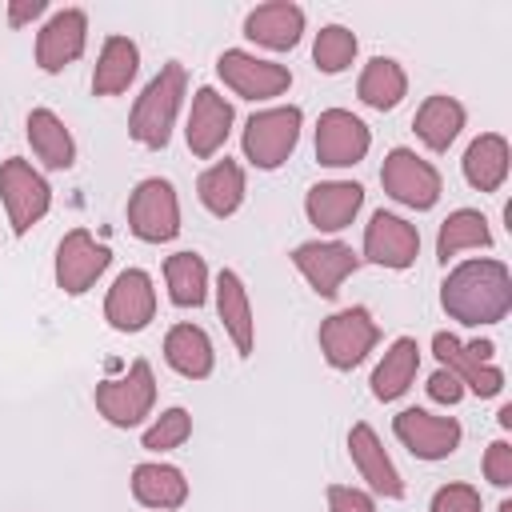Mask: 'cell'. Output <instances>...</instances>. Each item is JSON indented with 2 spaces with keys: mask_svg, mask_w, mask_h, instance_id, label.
Returning <instances> with one entry per match:
<instances>
[{
  "mask_svg": "<svg viewBox=\"0 0 512 512\" xmlns=\"http://www.w3.org/2000/svg\"><path fill=\"white\" fill-rule=\"evenodd\" d=\"M140 72V48L128 36H108L100 44L96 68H92V92L96 96H120Z\"/></svg>",
  "mask_w": 512,
  "mask_h": 512,
  "instance_id": "cell-29",
  "label": "cell"
},
{
  "mask_svg": "<svg viewBox=\"0 0 512 512\" xmlns=\"http://www.w3.org/2000/svg\"><path fill=\"white\" fill-rule=\"evenodd\" d=\"M168 300L176 308H200L208 300V264L200 252H172L164 260Z\"/></svg>",
  "mask_w": 512,
  "mask_h": 512,
  "instance_id": "cell-33",
  "label": "cell"
},
{
  "mask_svg": "<svg viewBox=\"0 0 512 512\" xmlns=\"http://www.w3.org/2000/svg\"><path fill=\"white\" fill-rule=\"evenodd\" d=\"M88 44V16L84 8H60L36 32V64L40 72H64L72 60L84 56Z\"/></svg>",
  "mask_w": 512,
  "mask_h": 512,
  "instance_id": "cell-17",
  "label": "cell"
},
{
  "mask_svg": "<svg viewBox=\"0 0 512 512\" xmlns=\"http://www.w3.org/2000/svg\"><path fill=\"white\" fill-rule=\"evenodd\" d=\"M300 124H304V112L296 104H276V108L252 112L244 124V136H240L244 160L264 172L280 168L300 144Z\"/></svg>",
  "mask_w": 512,
  "mask_h": 512,
  "instance_id": "cell-3",
  "label": "cell"
},
{
  "mask_svg": "<svg viewBox=\"0 0 512 512\" xmlns=\"http://www.w3.org/2000/svg\"><path fill=\"white\" fill-rule=\"evenodd\" d=\"M372 148V132L360 116H352L348 108H328L316 120V160L324 168H352L368 156Z\"/></svg>",
  "mask_w": 512,
  "mask_h": 512,
  "instance_id": "cell-14",
  "label": "cell"
},
{
  "mask_svg": "<svg viewBox=\"0 0 512 512\" xmlns=\"http://www.w3.org/2000/svg\"><path fill=\"white\" fill-rule=\"evenodd\" d=\"M484 480L492 488H512V444L508 440H492L484 452Z\"/></svg>",
  "mask_w": 512,
  "mask_h": 512,
  "instance_id": "cell-37",
  "label": "cell"
},
{
  "mask_svg": "<svg viewBox=\"0 0 512 512\" xmlns=\"http://www.w3.org/2000/svg\"><path fill=\"white\" fill-rule=\"evenodd\" d=\"M364 208V188L356 180H320L304 196V216L320 232H344Z\"/></svg>",
  "mask_w": 512,
  "mask_h": 512,
  "instance_id": "cell-20",
  "label": "cell"
},
{
  "mask_svg": "<svg viewBox=\"0 0 512 512\" xmlns=\"http://www.w3.org/2000/svg\"><path fill=\"white\" fill-rule=\"evenodd\" d=\"M108 264H112L108 244H100L88 228H72L56 244V268H52L56 272V288L68 292V296H84L104 276Z\"/></svg>",
  "mask_w": 512,
  "mask_h": 512,
  "instance_id": "cell-12",
  "label": "cell"
},
{
  "mask_svg": "<svg viewBox=\"0 0 512 512\" xmlns=\"http://www.w3.org/2000/svg\"><path fill=\"white\" fill-rule=\"evenodd\" d=\"M392 436L416 456V460H448L460 440L464 428L456 416H436L428 408H404L392 416Z\"/></svg>",
  "mask_w": 512,
  "mask_h": 512,
  "instance_id": "cell-11",
  "label": "cell"
},
{
  "mask_svg": "<svg viewBox=\"0 0 512 512\" xmlns=\"http://www.w3.org/2000/svg\"><path fill=\"white\" fill-rule=\"evenodd\" d=\"M188 436H192V416H188V408H164V412L156 416V424L144 428L140 444H144L148 452H172V448H180Z\"/></svg>",
  "mask_w": 512,
  "mask_h": 512,
  "instance_id": "cell-35",
  "label": "cell"
},
{
  "mask_svg": "<svg viewBox=\"0 0 512 512\" xmlns=\"http://www.w3.org/2000/svg\"><path fill=\"white\" fill-rule=\"evenodd\" d=\"M428 396H432L436 404H448V408H452V404L464 400V384H460L448 368H436V372L428 376Z\"/></svg>",
  "mask_w": 512,
  "mask_h": 512,
  "instance_id": "cell-39",
  "label": "cell"
},
{
  "mask_svg": "<svg viewBox=\"0 0 512 512\" xmlns=\"http://www.w3.org/2000/svg\"><path fill=\"white\" fill-rule=\"evenodd\" d=\"M244 192H248V184H244V168L236 164V160H216V164H208L204 172H200V180H196V196H200V204L212 212V216H232L240 204H244Z\"/></svg>",
  "mask_w": 512,
  "mask_h": 512,
  "instance_id": "cell-30",
  "label": "cell"
},
{
  "mask_svg": "<svg viewBox=\"0 0 512 512\" xmlns=\"http://www.w3.org/2000/svg\"><path fill=\"white\" fill-rule=\"evenodd\" d=\"M44 12H48V0H8V24L12 28H24Z\"/></svg>",
  "mask_w": 512,
  "mask_h": 512,
  "instance_id": "cell-40",
  "label": "cell"
},
{
  "mask_svg": "<svg viewBox=\"0 0 512 512\" xmlns=\"http://www.w3.org/2000/svg\"><path fill=\"white\" fill-rule=\"evenodd\" d=\"M500 428H512V404L500 408Z\"/></svg>",
  "mask_w": 512,
  "mask_h": 512,
  "instance_id": "cell-41",
  "label": "cell"
},
{
  "mask_svg": "<svg viewBox=\"0 0 512 512\" xmlns=\"http://www.w3.org/2000/svg\"><path fill=\"white\" fill-rule=\"evenodd\" d=\"M468 248H492V228H488V216L480 208L448 212L440 232H436V260L440 264H448L452 256H460Z\"/></svg>",
  "mask_w": 512,
  "mask_h": 512,
  "instance_id": "cell-32",
  "label": "cell"
},
{
  "mask_svg": "<svg viewBox=\"0 0 512 512\" xmlns=\"http://www.w3.org/2000/svg\"><path fill=\"white\" fill-rule=\"evenodd\" d=\"M356 52H360V40H356L352 28H344V24H324V28L316 32L312 60H316L320 72H328V76L344 72V68L356 60Z\"/></svg>",
  "mask_w": 512,
  "mask_h": 512,
  "instance_id": "cell-34",
  "label": "cell"
},
{
  "mask_svg": "<svg viewBox=\"0 0 512 512\" xmlns=\"http://www.w3.org/2000/svg\"><path fill=\"white\" fill-rule=\"evenodd\" d=\"M328 512H376V500H372L364 488L332 484V488H328Z\"/></svg>",
  "mask_w": 512,
  "mask_h": 512,
  "instance_id": "cell-38",
  "label": "cell"
},
{
  "mask_svg": "<svg viewBox=\"0 0 512 512\" xmlns=\"http://www.w3.org/2000/svg\"><path fill=\"white\" fill-rule=\"evenodd\" d=\"M440 308L464 328L500 324L512 312V272H508V264L492 260V256H476V260L456 264L440 284Z\"/></svg>",
  "mask_w": 512,
  "mask_h": 512,
  "instance_id": "cell-1",
  "label": "cell"
},
{
  "mask_svg": "<svg viewBox=\"0 0 512 512\" xmlns=\"http://www.w3.org/2000/svg\"><path fill=\"white\" fill-rule=\"evenodd\" d=\"M356 96L376 112H392L408 96V72L392 56H372L356 80Z\"/></svg>",
  "mask_w": 512,
  "mask_h": 512,
  "instance_id": "cell-31",
  "label": "cell"
},
{
  "mask_svg": "<svg viewBox=\"0 0 512 512\" xmlns=\"http://www.w3.org/2000/svg\"><path fill=\"white\" fill-rule=\"evenodd\" d=\"M420 256V232L416 224H408L404 216L396 212H372V220L364 224V260L368 264H380V268H392V272H404L412 268Z\"/></svg>",
  "mask_w": 512,
  "mask_h": 512,
  "instance_id": "cell-15",
  "label": "cell"
},
{
  "mask_svg": "<svg viewBox=\"0 0 512 512\" xmlns=\"http://www.w3.org/2000/svg\"><path fill=\"white\" fill-rule=\"evenodd\" d=\"M316 340H320V352H324L328 368L352 372V368L364 364V356L376 348L380 324L372 320V312H368L364 304H352V308H340V312L324 316Z\"/></svg>",
  "mask_w": 512,
  "mask_h": 512,
  "instance_id": "cell-5",
  "label": "cell"
},
{
  "mask_svg": "<svg viewBox=\"0 0 512 512\" xmlns=\"http://www.w3.org/2000/svg\"><path fill=\"white\" fill-rule=\"evenodd\" d=\"M128 228L144 244H168L180 232V196L172 180L148 176L128 196Z\"/></svg>",
  "mask_w": 512,
  "mask_h": 512,
  "instance_id": "cell-7",
  "label": "cell"
},
{
  "mask_svg": "<svg viewBox=\"0 0 512 512\" xmlns=\"http://www.w3.org/2000/svg\"><path fill=\"white\" fill-rule=\"evenodd\" d=\"M428 512H484V500H480V488L472 484H444L432 492Z\"/></svg>",
  "mask_w": 512,
  "mask_h": 512,
  "instance_id": "cell-36",
  "label": "cell"
},
{
  "mask_svg": "<svg viewBox=\"0 0 512 512\" xmlns=\"http://www.w3.org/2000/svg\"><path fill=\"white\" fill-rule=\"evenodd\" d=\"M416 372H420V344H416L412 336H396V340L388 344L384 360H380L376 372H372V396H376L380 404L400 400V396L412 388Z\"/></svg>",
  "mask_w": 512,
  "mask_h": 512,
  "instance_id": "cell-27",
  "label": "cell"
},
{
  "mask_svg": "<svg viewBox=\"0 0 512 512\" xmlns=\"http://www.w3.org/2000/svg\"><path fill=\"white\" fill-rule=\"evenodd\" d=\"M292 264L316 296L332 300L340 292V284L360 268V256L340 240H304L292 248Z\"/></svg>",
  "mask_w": 512,
  "mask_h": 512,
  "instance_id": "cell-13",
  "label": "cell"
},
{
  "mask_svg": "<svg viewBox=\"0 0 512 512\" xmlns=\"http://www.w3.org/2000/svg\"><path fill=\"white\" fill-rule=\"evenodd\" d=\"M92 400H96V412L112 428H136L144 416H152V404H156L152 364L148 360H132L124 376L100 380L96 392H92Z\"/></svg>",
  "mask_w": 512,
  "mask_h": 512,
  "instance_id": "cell-6",
  "label": "cell"
},
{
  "mask_svg": "<svg viewBox=\"0 0 512 512\" xmlns=\"http://www.w3.org/2000/svg\"><path fill=\"white\" fill-rule=\"evenodd\" d=\"M132 496L144 508L172 512V508H180L188 500V480H184V472L176 464L148 460V464H136L132 468Z\"/></svg>",
  "mask_w": 512,
  "mask_h": 512,
  "instance_id": "cell-28",
  "label": "cell"
},
{
  "mask_svg": "<svg viewBox=\"0 0 512 512\" xmlns=\"http://www.w3.org/2000/svg\"><path fill=\"white\" fill-rule=\"evenodd\" d=\"M164 360L176 376L204 380V376H212L216 352H212V340L200 324H172L168 336H164Z\"/></svg>",
  "mask_w": 512,
  "mask_h": 512,
  "instance_id": "cell-25",
  "label": "cell"
},
{
  "mask_svg": "<svg viewBox=\"0 0 512 512\" xmlns=\"http://www.w3.org/2000/svg\"><path fill=\"white\" fill-rule=\"evenodd\" d=\"M464 180L476 188V192H496L504 180H508V168H512V148L500 132H480L468 148H464Z\"/></svg>",
  "mask_w": 512,
  "mask_h": 512,
  "instance_id": "cell-24",
  "label": "cell"
},
{
  "mask_svg": "<svg viewBox=\"0 0 512 512\" xmlns=\"http://www.w3.org/2000/svg\"><path fill=\"white\" fill-rule=\"evenodd\" d=\"M0 200L8 212V224L16 236H24L32 224H40L52 208V188L48 180L20 156H8L0 164Z\"/></svg>",
  "mask_w": 512,
  "mask_h": 512,
  "instance_id": "cell-9",
  "label": "cell"
},
{
  "mask_svg": "<svg viewBox=\"0 0 512 512\" xmlns=\"http://www.w3.org/2000/svg\"><path fill=\"white\" fill-rule=\"evenodd\" d=\"M216 312H220V324L232 336L236 352L252 356V344H256L252 300H248V288H244L240 272H232V268H220V276H216Z\"/></svg>",
  "mask_w": 512,
  "mask_h": 512,
  "instance_id": "cell-22",
  "label": "cell"
},
{
  "mask_svg": "<svg viewBox=\"0 0 512 512\" xmlns=\"http://www.w3.org/2000/svg\"><path fill=\"white\" fill-rule=\"evenodd\" d=\"M496 512H512V500H500V508Z\"/></svg>",
  "mask_w": 512,
  "mask_h": 512,
  "instance_id": "cell-42",
  "label": "cell"
},
{
  "mask_svg": "<svg viewBox=\"0 0 512 512\" xmlns=\"http://www.w3.org/2000/svg\"><path fill=\"white\" fill-rule=\"evenodd\" d=\"M232 104L216 92V88H196V96H192V112H188V124H184V140H188V148H192V156H200V160H208V156H216L220 148H224V140H228V132H232Z\"/></svg>",
  "mask_w": 512,
  "mask_h": 512,
  "instance_id": "cell-19",
  "label": "cell"
},
{
  "mask_svg": "<svg viewBox=\"0 0 512 512\" xmlns=\"http://www.w3.org/2000/svg\"><path fill=\"white\" fill-rule=\"evenodd\" d=\"M380 184H384V192H388L396 204H404V208H412V212L436 208V200H440V192H444L440 172H436L424 156H416L412 148H392V152L384 156V164H380Z\"/></svg>",
  "mask_w": 512,
  "mask_h": 512,
  "instance_id": "cell-8",
  "label": "cell"
},
{
  "mask_svg": "<svg viewBox=\"0 0 512 512\" xmlns=\"http://www.w3.org/2000/svg\"><path fill=\"white\" fill-rule=\"evenodd\" d=\"M156 316V288H152V276L144 268H124L108 296H104V320L116 328V332H140L148 328Z\"/></svg>",
  "mask_w": 512,
  "mask_h": 512,
  "instance_id": "cell-16",
  "label": "cell"
},
{
  "mask_svg": "<svg viewBox=\"0 0 512 512\" xmlns=\"http://www.w3.org/2000/svg\"><path fill=\"white\" fill-rule=\"evenodd\" d=\"M432 352L440 360V368H448L464 392H476L480 400H492L504 392V368L496 364V344L492 340H456L452 332H436L432 336Z\"/></svg>",
  "mask_w": 512,
  "mask_h": 512,
  "instance_id": "cell-4",
  "label": "cell"
},
{
  "mask_svg": "<svg viewBox=\"0 0 512 512\" xmlns=\"http://www.w3.org/2000/svg\"><path fill=\"white\" fill-rule=\"evenodd\" d=\"M244 36L268 52H288L300 44L304 36V8L292 0H272V4H256L244 16Z\"/></svg>",
  "mask_w": 512,
  "mask_h": 512,
  "instance_id": "cell-21",
  "label": "cell"
},
{
  "mask_svg": "<svg viewBox=\"0 0 512 512\" xmlns=\"http://www.w3.org/2000/svg\"><path fill=\"white\" fill-rule=\"evenodd\" d=\"M184 88H188V76H184V64L180 60H168L148 84L144 92L136 96L132 104V116H128V136L144 148H164L172 140V124L180 116V104H184Z\"/></svg>",
  "mask_w": 512,
  "mask_h": 512,
  "instance_id": "cell-2",
  "label": "cell"
},
{
  "mask_svg": "<svg viewBox=\"0 0 512 512\" xmlns=\"http://www.w3.org/2000/svg\"><path fill=\"white\" fill-rule=\"evenodd\" d=\"M216 76H220L224 88H232L240 100H272V96H284V92L292 88V72H288V64L264 60V56L244 52V48H228V52H220V60H216Z\"/></svg>",
  "mask_w": 512,
  "mask_h": 512,
  "instance_id": "cell-10",
  "label": "cell"
},
{
  "mask_svg": "<svg viewBox=\"0 0 512 512\" xmlns=\"http://www.w3.org/2000/svg\"><path fill=\"white\" fill-rule=\"evenodd\" d=\"M24 136L36 152V160L52 172H68L76 164V140L68 132V124L52 112V108H32L24 120Z\"/></svg>",
  "mask_w": 512,
  "mask_h": 512,
  "instance_id": "cell-23",
  "label": "cell"
},
{
  "mask_svg": "<svg viewBox=\"0 0 512 512\" xmlns=\"http://www.w3.org/2000/svg\"><path fill=\"white\" fill-rule=\"evenodd\" d=\"M348 456H352V468L360 472V480L376 496H384V500H400L404 496V480H400V472H396L392 456L384 452V444H380V436H376L372 424L356 420L348 428Z\"/></svg>",
  "mask_w": 512,
  "mask_h": 512,
  "instance_id": "cell-18",
  "label": "cell"
},
{
  "mask_svg": "<svg viewBox=\"0 0 512 512\" xmlns=\"http://www.w3.org/2000/svg\"><path fill=\"white\" fill-rule=\"evenodd\" d=\"M464 104L456 100V96H444V92H436V96H428L420 108H416V116H412V128H416V136H420V144L428 148V152H448L452 148V140L460 136V128H464Z\"/></svg>",
  "mask_w": 512,
  "mask_h": 512,
  "instance_id": "cell-26",
  "label": "cell"
}]
</instances>
